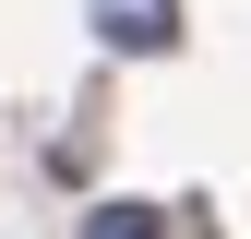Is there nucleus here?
Wrapping results in <instances>:
<instances>
[{"label":"nucleus","mask_w":251,"mask_h":239,"mask_svg":"<svg viewBox=\"0 0 251 239\" xmlns=\"http://www.w3.org/2000/svg\"><path fill=\"white\" fill-rule=\"evenodd\" d=\"M96 36L108 48H168L179 36V0H96Z\"/></svg>","instance_id":"f257e3e1"},{"label":"nucleus","mask_w":251,"mask_h":239,"mask_svg":"<svg viewBox=\"0 0 251 239\" xmlns=\"http://www.w3.org/2000/svg\"><path fill=\"white\" fill-rule=\"evenodd\" d=\"M84 239H155V203H96Z\"/></svg>","instance_id":"f03ea898"}]
</instances>
